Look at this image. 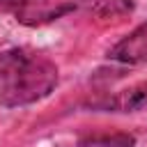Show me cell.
Listing matches in <instances>:
<instances>
[{"mask_svg": "<svg viewBox=\"0 0 147 147\" xmlns=\"http://www.w3.org/2000/svg\"><path fill=\"white\" fill-rule=\"evenodd\" d=\"M57 78V67L48 55L28 48L0 53V103L5 108L41 101L55 90Z\"/></svg>", "mask_w": 147, "mask_h": 147, "instance_id": "cell-1", "label": "cell"}, {"mask_svg": "<svg viewBox=\"0 0 147 147\" xmlns=\"http://www.w3.org/2000/svg\"><path fill=\"white\" fill-rule=\"evenodd\" d=\"M108 57L119 64H147V21L115 44L108 51Z\"/></svg>", "mask_w": 147, "mask_h": 147, "instance_id": "cell-2", "label": "cell"}, {"mask_svg": "<svg viewBox=\"0 0 147 147\" xmlns=\"http://www.w3.org/2000/svg\"><path fill=\"white\" fill-rule=\"evenodd\" d=\"M145 106H147V85H136V87L122 90L115 96H106L94 103V108L117 110V113H136Z\"/></svg>", "mask_w": 147, "mask_h": 147, "instance_id": "cell-3", "label": "cell"}, {"mask_svg": "<svg viewBox=\"0 0 147 147\" xmlns=\"http://www.w3.org/2000/svg\"><path fill=\"white\" fill-rule=\"evenodd\" d=\"M80 5L99 18H122L133 11L131 0H83Z\"/></svg>", "mask_w": 147, "mask_h": 147, "instance_id": "cell-4", "label": "cell"}, {"mask_svg": "<svg viewBox=\"0 0 147 147\" xmlns=\"http://www.w3.org/2000/svg\"><path fill=\"white\" fill-rule=\"evenodd\" d=\"M136 138L131 133H96V136H87L80 138V147H133Z\"/></svg>", "mask_w": 147, "mask_h": 147, "instance_id": "cell-5", "label": "cell"}, {"mask_svg": "<svg viewBox=\"0 0 147 147\" xmlns=\"http://www.w3.org/2000/svg\"><path fill=\"white\" fill-rule=\"evenodd\" d=\"M28 5V0H0V9H7V11H21L23 7Z\"/></svg>", "mask_w": 147, "mask_h": 147, "instance_id": "cell-6", "label": "cell"}]
</instances>
